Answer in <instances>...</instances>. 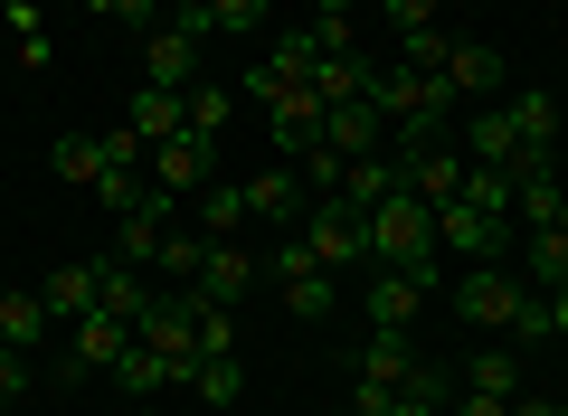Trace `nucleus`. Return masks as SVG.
Here are the masks:
<instances>
[{"label": "nucleus", "mask_w": 568, "mask_h": 416, "mask_svg": "<svg viewBox=\"0 0 568 416\" xmlns=\"http://www.w3.org/2000/svg\"><path fill=\"white\" fill-rule=\"evenodd\" d=\"M304 209H313V190H304L294 161H275V171L246 180V219H275V237H284V227H304Z\"/></svg>", "instance_id": "9d476101"}, {"label": "nucleus", "mask_w": 568, "mask_h": 416, "mask_svg": "<svg viewBox=\"0 0 568 416\" xmlns=\"http://www.w3.org/2000/svg\"><path fill=\"white\" fill-rule=\"evenodd\" d=\"M114 388L123 397H162V388H181V378H171V359L152 351V341H123L114 351Z\"/></svg>", "instance_id": "412c9836"}, {"label": "nucleus", "mask_w": 568, "mask_h": 416, "mask_svg": "<svg viewBox=\"0 0 568 416\" xmlns=\"http://www.w3.org/2000/svg\"><path fill=\"white\" fill-rule=\"evenodd\" d=\"M190 123H181V133H200V142H219L227 133V123H237V85H190Z\"/></svg>", "instance_id": "cd10ccee"}, {"label": "nucleus", "mask_w": 568, "mask_h": 416, "mask_svg": "<svg viewBox=\"0 0 568 416\" xmlns=\"http://www.w3.org/2000/svg\"><path fill=\"white\" fill-rule=\"evenodd\" d=\"M379 10H388V29H398V39H417V29H436V20H446L455 0H379Z\"/></svg>", "instance_id": "e433bc0d"}, {"label": "nucleus", "mask_w": 568, "mask_h": 416, "mask_svg": "<svg viewBox=\"0 0 568 416\" xmlns=\"http://www.w3.org/2000/svg\"><path fill=\"white\" fill-rule=\"evenodd\" d=\"M29 388H39V359H29V351H0V416H20Z\"/></svg>", "instance_id": "72a5a7b5"}, {"label": "nucleus", "mask_w": 568, "mask_h": 416, "mask_svg": "<svg viewBox=\"0 0 568 416\" xmlns=\"http://www.w3.org/2000/svg\"><path fill=\"white\" fill-rule=\"evenodd\" d=\"M95 284H104V265H58V275L39 284V303L58 322H85V313H95Z\"/></svg>", "instance_id": "5701e85b"}, {"label": "nucleus", "mask_w": 568, "mask_h": 416, "mask_svg": "<svg viewBox=\"0 0 568 416\" xmlns=\"http://www.w3.org/2000/svg\"><path fill=\"white\" fill-rule=\"evenodd\" d=\"M521 284H540V294H559V284H568V227H530V246H521Z\"/></svg>", "instance_id": "393cba45"}, {"label": "nucleus", "mask_w": 568, "mask_h": 416, "mask_svg": "<svg viewBox=\"0 0 568 416\" xmlns=\"http://www.w3.org/2000/svg\"><path fill=\"white\" fill-rule=\"evenodd\" d=\"M0 58H10V29H0Z\"/></svg>", "instance_id": "09e8293b"}, {"label": "nucleus", "mask_w": 568, "mask_h": 416, "mask_svg": "<svg viewBox=\"0 0 568 416\" xmlns=\"http://www.w3.org/2000/svg\"><path fill=\"white\" fill-rule=\"evenodd\" d=\"M209 152H219V142H200V133H171V142H152V180H162L171 199L209 190Z\"/></svg>", "instance_id": "dca6fc26"}, {"label": "nucleus", "mask_w": 568, "mask_h": 416, "mask_svg": "<svg viewBox=\"0 0 568 416\" xmlns=\"http://www.w3.org/2000/svg\"><path fill=\"white\" fill-rule=\"evenodd\" d=\"M0 29H10V48L39 39V0H0Z\"/></svg>", "instance_id": "37998d69"}, {"label": "nucleus", "mask_w": 568, "mask_h": 416, "mask_svg": "<svg viewBox=\"0 0 568 416\" xmlns=\"http://www.w3.org/2000/svg\"><path fill=\"white\" fill-rule=\"evenodd\" d=\"M465 161H484V171H521V142H511L503 104H474V114H465Z\"/></svg>", "instance_id": "6ab92c4d"}, {"label": "nucleus", "mask_w": 568, "mask_h": 416, "mask_svg": "<svg viewBox=\"0 0 568 416\" xmlns=\"http://www.w3.org/2000/svg\"><path fill=\"white\" fill-rule=\"evenodd\" d=\"M142 85H171V95H190V85H200V39H181V29H152V39H142Z\"/></svg>", "instance_id": "ddd939ff"}, {"label": "nucleus", "mask_w": 568, "mask_h": 416, "mask_svg": "<svg viewBox=\"0 0 568 416\" xmlns=\"http://www.w3.org/2000/svg\"><path fill=\"white\" fill-rule=\"evenodd\" d=\"M48 332H58V313L39 303V284H0V351H48Z\"/></svg>", "instance_id": "f8f14e48"}, {"label": "nucleus", "mask_w": 568, "mask_h": 416, "mask_svg": "<svg viewBox=\"0 0 568 416\" xmlns=\"http://www.w3.org/2000/svg\"><path fill=\"white\" fill-rule=\"evenodd\" d=\"M95 313H114L123 332H133V322L152 313V284H142V265H123V256H104V284H95Z\"/></svg>", "instance_id": "aec40b11"}, {"label": "nucleus", "mask_w": 568, "mask_h": 416, "mask_svg": "<svg viewBox=\"0 0 568 416\" xmlns=\"http://www.w3.org/2000/svg\"><path fill=\"white\" fill-rule=\"evenodd\" d=\"M332 416H351V407H332Z\"/></svg>", "instance_id": "8fccbe9b"}, {"label": "nucleus", "mask_w": 568, "mask_h": 416, "mask_svg": "<svg viewBox=\"0 0 568 416\" xmlns=\"http://www.w3.org/2000/svg\"><path fill=\"white\" fill-rule=\"evenodd\" d=\"M511 219L521 227H568V180L549 171V161H521V171H511Z\"/></svg>", "instance_id": "9b49d317"}, {"label": "nucleus", "mask_w": 568, "mask_h": 416, "mask_svg": "<svg viewBox=\"0 0 568 416\" xmlns=\"http://www.w3.org/2000/svg\"><path fill=\"white\" fill-rule=\"evenodd\" d=\"M559 416H568V407H559Z\"/></svg>", "instance_id": "3c124183"}, {"label": "nucleus", "mask_w": 568, "mask_h": 416, "mask_svg": "<svg viewBox=\"0 0 568 416\" xmlns=\"http://www.w3.org/2000/svg\"><path fill=\"white\" fill-rule=\"evenodd\" d=\"M511 416H559V407H549V397H511Z\"/></svg>", "instance_id": "a18cd8bd"}, {"label": "nucleus", "mask_w": 568, "mask_h": 416, "mask_svg": "<svg viewBox=\"0 0 568 416\" xmlns=\"http://www.w3.org/2000/svg\"><path fill=\"white\" fill-rule=\"evenodd\" d=\"M313 10H323V20H351V10H361V0H313Z\"/></svg>", "instance_id": "49530a36"}, {"label": "nucleus", "mask_w": 568, "mask_h": 416, "mask_svg": "<svg viewBox=\"0 0 568 416\" xmlns=\"http://www.w3.org/2000/svg\"><path fill=\"white\" fill-rule=\"evenodd\" d=\"M58 180L95 190V180H104V133H58Z\"/></svg>", "instance_id": "7c9ffc66"}, {"label": "nucleus", "mask_w": 568, "mask_h": 416, "mask_svg": "<svg viewBox=\"0 0 568 416\" xmlns=\"http://www.w3.org/2000/svg\"><path fill=\"white\" fill-rule=\"evenodd\" d=\"M265 284H284V313H294V322H323V313H332V265L304 246V227H284V237H275Z\"/></svg>", "instance_id": "f03ea898"}, {"label": "nucleus", "mask_w": 568, "mask_h": 416, "mask_svg": "<svg viewBox=\"0 0 568 416\" xmlns=\"http://www.w3.org/2000/svg\"><path fill=\"white\" fill-rule=\"evenodd\" d=\"M304 85H313L323 104H351V95H369V58H323Z\"/></svg>", "instance_id": "c756f323"}, {"label": "nucleus", "mask_w": 568, "mask_h": 416, "mask_svg": "<svg viewBox=\"0 0 568 416\" xmlns=\"http://www.w3.org/2000/svg\"><path fill=\"white\" fill-rule=\"evenodd\" d=\"M265 114H275V161H304L313 142H323V95H313V85H284Z\"/></svg>", "instance_id": "4468645a"}, {"label": "nucleus", "mask_w": 568, "mask_h": 416, "mask_svg": "<svg viewBox=\"0 0 568 416\" xmlns=\"http://www.w3.org/2000/svg\"><path fill=\"white\" fill-rule=\"evenodd\" d=\"M398 190H407L398 152H369V161H351V171H342V199H351V209H379V199H398Z\"/></svg>", "instance_id": "4be33fe9"}, {"label": "nucleus", "mask_w": 568, "mask_h": 416, "mask_svg": "<svg viewBox=\"0 0 568 416\" xmlns=\"http://www.w3.org/2000/svg\"><path fill=\"white\" fill-rule=\"evenodd\" d=\"M511 369H521V359H511V351H484V359H465V388H493V397H521V388H511Z\"/></svg>", "instance_id": "c9c22d12"}, {"label": "nucleus", "mask_w": 568, "mask_h": 416, "mask_svg": "<svg viewBox=\"0 0 568 416\" xmlns=\"http://www.w3.org/2000/svg\"><path fill=\"white\" fill-rule=\"evenodd\" d=\"M313 48H323V58H361V29H351V20H323V10H313Z\"/></svg>", "instance_id": "4c0bfd02"}, {"label": "nucleus", "mask_w": 568, "mask_h": 416, "mask_svg": "<svg viewBox=\"0 0 568 416\" xmlns=\"http://www.w3.org/2000/svg\"><path fill=\"white\" fill-rule=\"evenodd\" d=\"M237 219H246V190L209 180V190H200V227H209V237H237Z\"/></svg>", "instance_id": "2f4dec72"}, {"label": "nucleus", "mask_w": 568, "mask_h": 416, "mask_svg": "<svg viewBox=\"0 0 568 416\" xmlns=\"http://www.w3.org/2000/svg\"><path fill=\"white\" fill-rule=\"evenodd\" d=\"M200 256H209V237H162L152 265H162V275H200Z\"/></svg>", "instance_id": "a19ab883"}, {"label": "nucleus", "mask_w": 568, "mask_h": 416, "mask_svg": "<svg viewBox=\"0 0 568 416\" xmlns=\"http://www.w3.org/2000/svg\"><path fill=\"white\" fill-rule=\"evenodd\" d=\"M237 397H246V369H237V351L200 359V378H190V407H209V416H219V407H237Z\"/></svg>", "instance_id": "bb28decb"}, {"label": "nucleus", "mask_w": 568, "mask_h": 416, "mask_svg": "<svg viewBox=\"0 0 568 416\" xmlns=\"http://www.w3.org/2000/svg\"><path fill=\"white\" fill-rule=\"evenodd\" d=\"M237 351V322H227V303H200V359Z\"/></svg>", "instance_id": "58836bf2"}, {"label": "nucleus", "mask_w": 568, "mask_h": 416, "mask_svg": "<svg viewBox=\"0 0 568 416\" xmlns=\"http://www.w3.org/2000/svg\"><path fill=\"white\" fill-rule=\"evenodd\" d=\"M426 284H436V275H407V265H369V284H361V313H369V332H417V313H426Z\"/></svg>", "instance_id": "39448f33"}, {"label": "nucleus", "mask_w": 568, "mask_h": 416, "mask_svg": "<svg viewBox=\"0 0 568 416\" xmlns=\"http://www.w3.org/2000/svg\"><path fill=\"white\" fill-rule=\"evenodd\" d=\"M123 322L114 313H85V322H67V359H58V388H77V378H95V369H114V351H123Z\"/></svg>", "instance_id": "0eeeda50"}, {"label": "nucleus", "mask_w": 568, "mask_h": 416, "mask_svg": "<svg viewBox=\"0 0 568 416\" xmlns=\"http://www.w3.org/2000/svg\"><path fill=\"white\" fill-rule=\"evenodd\" d=\"M20 416H29V407H20Z\"/></svg>", "instance_id": "603ef678"}, {"label": "nucleus", "mask_w": 568, "mask_h": 416, "mask_svg": "<svg viewBox=\"0 0 568 416\" xmlns=\"http://www.w3.org/2000/svg\"><path fill=\"white\" fill-rule=\"evenodd\" d=\"M181 123H190V104L171 95V85H133V133L142 142H171Z\"/></svg>", "instance_id": "a878e982"}, {"label": "nucleus", "mask_w": 568, "mask_h": 416, "mask_svg": "<svg viewBox=\"0 0 568 416\" xmlns=\"http://www.w3.org/2000/svg\"><path fill=\"white\" fill-rule=\"evenodd\" d=\"M294 171H304V190H313V199H342V171H351V161H342V152H323V142H313V152L294 161Z\"/></svg>", "instance_id": "f704fd0d"}, {"label": "nucleus", "mask_w": 568, "mask_h": 416, "mask_svg": "<svg viewBox=\"0 0 568 416\" xmlns=\"http://www.w3.org/2000/svg\"><path fill=\"white\" fill-rule=\"evenodd\" d=\"M323 152H342V161H369V152H388V114L369 95H351V104H323Z\"/></svg>", "instance_id": "1a4fd4ad"}, {"label": "nucleus", "mask_w": 568, "mask_h": 416, "mask_svg": "<svg viewBox=\"0 0 568 416\" xmlns=\"http://www.w3.org/2000/svg\"><path fill=\"white\" fill-rule=\"evenodd\" d=\"M398 171H407V190H417L426 209H455V199H465V152H455V142H436V152L398 161Z\"/></svg>", "instance_id": "a211bd4d"}, {"label": "nucleus", "mask_w": 568, "mask_h": 416, "mask_svg": "<svg viewBox=\"0 0 568 416\" xmlns=\"http://www.w3.org/2000/svg\"><path fill=\"white\" fill-rule=\"evenodd\" d=\"M275 0H209V39H265Z\"/></svg>", "instance_id": "c85d7f7f"}, {"label": "nucleus", "mask_w": 568, "mask_h": 416, "mask_svg": "<svg viewBox=\"0 0 568 416\" xmlns=\"http://www.w3.org/2000/svg\"><path fill=\"white\" fill-rule=\"evenodd\" d=\"M503 123H511V142H521V161H549V152H559V95H549V85H511V95H503Z\"/></svg>", "instance_id": "6e6552de"}, {"label": "nucleus", "mask_w": 568, "mask_h": 416, "mask_svg": "<svg viewBox=\"0 0 568 416\" xmlns=\"http://www.w3.org/2000/svg\"><path fill=\"white\" fill-rule=\"evenodd\" d=\"M246 284H256V256H246L237 237H209V256H200V284H190V294H200V303H237Z\"/></svg>", "instance_id": "f3484780"}, {"label": "nucleus", "mask_w": 568, "mask_h": 416, "mask_svg": "<svg viewBox=\"0 0 568 416\" xmlns=\"http://www.w3.org/2000/svg\"><path fill=\"white\" fill-rule=\"evenodd\" d=\"M162 416H209V407H162Z\"/></svg>", "instance_id": "de8ad7c7"}, {"label": "nucleus", "mask_w": 568, "mask_h": 416, "mask_svg": "<svg viewBox=\"0 0 568 416\" xmlns=\"http://www.w3.org/2000/svg\"><path fill=\"white\" fill-rule=\"evenodd\" d=\"M465 209H493V219H511V171H484V161H465Z\"/></svg>", "instance_id": "473e14b6"}, {"label": "nucleus", "mask_w": 568, "mask_h": 416, "mask_svg": "<svg viewBox=\"0 0 568 416\" xmlns=\"http://www.w3.org/2000/svg\"><path fill=\"white\" fill-rule=\"evenodd\" d=\"M369 265H407V275H436V209L417 190L379 199L369 209Z\"/></svg>", "instance_id": "f257e3e1"}, {"label": "nucleus", "mask_w": 568, "mask_h": 416, "mask_svg": "<svg viewBox=\"0 0 568 416\" xmlns=\"http://www.w3.org/2000/svg\"><path fill=\"white\" fill-rule=\"evenodd\" d=\"M133 341H152V351L171 359V378H200V294H152V313L133 322Z\"/></svg>", "instance_id": "7ed1b4c3"}, {"label": "nucleus", "mask_w": 568, "mask_h": 416, "mask_svg": "<svg viewBox=\"0 0 568 416\" xmlns=\"http://www.w3.org/2000/svg\"><path fill=\"white\" fill-rule=\"evenodd\" d=\"M407 369H417V341H407V332H369V341H361V378L407 388Z\"/></svg>", "instance_id": "b1692460"}, {"label": "nucleus", "mask_w": 568, "mask_h": 416, "mask_svg": "<svg viewBox=\"0 0 568 416\" xmlns=\"http://www.w3.org/2000/svg\"><path fill=\"white\" fill-rule=\"evenodd\" d=\"M304 246L332 265V275H351V265L369 275V209H351V199H313V209H304Z\"/></svg>", "instance_id": "20e7f679"}, {"label": "nucleus", "mask_w": 568, "mask_h": 416, "mask_svg": "<svg viewBox=\"0 0 568 416\" xmlns=\"http://www.w3.org/2000/svg\"><path fill=\"white\" fill-rule=\"evenodd\" d=\"M436 246L446 256H465V265H503L511 256V219H493V209H436Z\"/></svg>", "instance_id": "423d86ee"}, {"label": "nucleus", "mask_w": 568, "mask_h": 416, "mask_svg": "<svg viewBox=\"0 0 568 416\" xmlns=\"http://www.w3.org/2000/svg\"><path fill=\"white\" fill-rule=\"evenodd\" d=\"M85 10H95V20H123V29H142V39L162 29V10H152V0H85Z\"/></svg>", "instance_id": "ea45409f"}, {"label": "nucleus", "mask_w": 568, "mask_h": 416, "mask_svg": "<svg viewBox=\"0 0 568 416\" xmlns=\"http://www.w3.org/2000/svg\"><path fill=\"white\" fill-rule=\"evenodd\" d=\"M549 341H568V284L549 294Z\"/></svg>", "instance_id": "c03bdc74"}, {"label": "nucleus", "mask_w": 568, "mask_h": 416, "mask_svg": "<svg viewBox=\"0 0 568 416\" xmlns=\"http://www.w3.org/2000/svg\"><path fill=\"white\" fill-rule=\"evenodd\" d=\"M446 416H511V397H493V388H455Z\"/></svg>", "instance_id": "79ce46f5"}, {"label": "nucleus", "mask_w": 568, "mask_h": 416, "mask_svg": "<svg viewBox=\"0 0 568 416\" xmlns=\"http://www.w3.org/2000/svg\"><path fill=\"white\" fill-rule=\"evenodd\" d=\"M446 85H455L465 104H503V48L455 39V48H446Z\"/></svg>", "instance_id": "2eb2a0df"}]
</instances>
